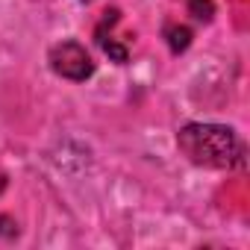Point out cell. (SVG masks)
I'll use <instances>...</instances> for the list:
<instances>
[{
  "instance_id": "1",
  "label": "cell",
  "mask_w": 250,
  "mask_h": 250,
  "mask_svg": "<svg viewBox=\"0 0 250 250\" xmlns=\"http://www.w3.org/2000/svg\"><path fill=\"white\" fill-rule=\"evenodd\" d=\"M177 147L200 168L232 171L244 165V145L224 124H186L177 133Z\"/></svg>"
},
{
  "instance_id": "2",
  "label": "cell",
  "mask_w": 250,
  "mask_h": 250,
  "mask_svg": "<svg viewBox=\"0 0 250 250\" xmlns=\"http://www.w3.org/2000/svg\"><path fill=\"white\" fill-rule=\"evenodd\" d=\"M53 74L71 80V83H85L91 74H94V62L88 56V50L80 44V42H59L50 47V56H47Z\"/></svg>"
},
{
  "instance_id": "3",
  "label": "cell",
  "mask_w": 250,
  "mask_h": 250,
  "mask_svg": "<svg viewBox=\"0 0 250 250\" xmlns=\"http://www.w3.org/2000/svg\"><path fill=\"white\" fill-rule=\"evenodd\" d=\"M3 188H6V174L0 171V194H3Z\"/></svg>"
}]
</instances>
